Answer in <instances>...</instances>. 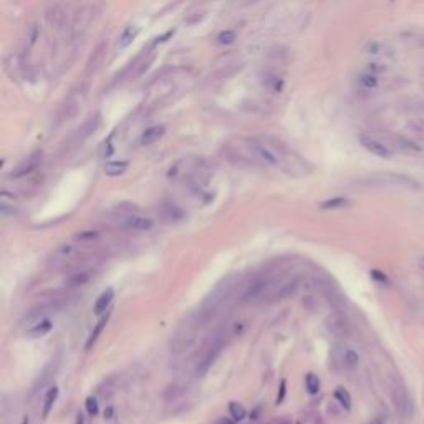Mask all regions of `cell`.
I'll return each instance as SVG.
<instances>
[{
  "label": "cell",
  "mask_w": 424,
  "mask_h": 424,
  "mask_svg": "<svg viewBox=\"0 0 424 424\" xmlns=\"http://www.w3.org/2000/svg\"><path fill=\"white\" fill-rule=\"evenodd\" d=\"M174 35V30H169V32H166L163 37H157L156 40H154V43H152V46H156L157 43H163V42H166V40H168L169 37H172Z\"/></svg>",
  "instance_id": "d6a6232c"
},
{
  "label": "cell",
  "mask_w": 424,
  "mask_h": 424,
  "mask_svg": "<svg viewBox=\"0 0 424 424\" xmlns=\"http://www.w3.org/2000/svg\"><path fill=\"white\" fill-rule=\"evenodd\" d=\"M371 275H373V278H376V280H380L381 283H388L386 275H383L380 270H371Z\"/></svg>",
  "instance_id": "836d02e7"
},
{
  "label": "cell",
  "mask_w": 424,
  "mask_h": 424,
  "mask_svg": "<svg viewBox=\"0 0 424 424\" xmlns=\"http://www.w3.org/2000/svg\"><path fill=\"white\" fill-rule=\"evenodd\" d=\"M335 400L338 401L341 404V406L344 408V409H351V396H350V393L344 388H341V386H338L336 389H335Z\"/></svg>",
  "instance_id": "d6986e66"
},
{
  "label": "cell",
  "mask_w": 424,
  "mask_h": 424,
  "mask_svg": "<svg viewBox=\"0 0 424 424\" xmlns=\"http://www.w3.org/2000/svg\"><path fill=\"white\" fill-rule=\"evenodd\" d=\"M57 398H58V388L57 386H53V388H50L48 391H46L45 400H43V409H42V417H43V419L48 417L50 411L53 408V404H55V401H57Z\"/></svg>",
  "instance_id": "9a60e30c"
},
{
  "label": "cell",
  "mask_w": 424,
  "mask_h": 424,
  "mask_svg": "<svg viewBox=\"0 0 424 424\" xmlns=\"http://www.w3.org/2000/svg\"><path fill=\"white\" fill-rule=\"evenodd\" d=\"M285 389H287V381L282 380V383H280V396L277 398V404L283 401V398H285Z\"/></svg>",
  "instance_id": "d590c367"
},
{
  "label": "cell",
  "mask_w": 424,
  "mask_h": 424,
  "mask_svg": "<svg viewBox=\"0 0 424 424\" xmlns=\"http://www.w3.org/2000/svg\"><path fill=\"white\" fill-rule=\"evenodd\" d=\"M219 424H232V422H230V421H225V419H224V421H221V422H219Z\"/></svg>",
  "instance_id": "ab89813d"
},
{
  "label": "cell",
  "mask_w": 424,
  "mask_h": 424,
  "mask_svg": "<svg viewBox=\"0 0 424 424\" xmlns=\"http://www.w3.org/2000/svg\"><path fill=\"white\" fill-rule=\"evenodd\" d=\"M154 227V221L151 217H143V216H129L124 219V229L135 230V232H146Z\"/></svg>",
  "instance_id": "52a82bcc"
},
{
  "label": "cell",
  "mask_w": 424,
  "mask_h": 424,
  "mask_svg": "<svg viewBox=\"0 0 424 424\" xmlns=\"http://www.w3.org/2000/svg\"><path fill=\"white\" fill-rule=\"evenodd\" d=\"M93 13H95V10H93V7H90V5L83 7V9L78 12V15L75 18V22H73V26H71L73 38H78V37L83 35V32L88 29V25L91 22Z\"/></svg>",
  "instance_id": "8992f818"
},
{
  "label": "cell",
  "mask_w": 424,
  "mask_h": 424,
  "mask_svg": "<svg viewBox=\"0 0 424 424\" xmlns=\"http://www.w3.org/2000/svg\"><path fill=\"white\" fill-rule=\"evenodd\" d=\"M128 161H110L104 164V172L111 177H116V176H121L128 169Z\"/></svg>",
  "instance_id": "5bb4252c"
},
{
  "label": "cell",
  "mask_w": 424,
  "mask_h": 424,
  "mask_svg": "<svg viewBox=\"0 0 424 424\" xmlns=\"http://www.w3.org/2000/svg\"><path fill=\"white\" fill-rule=\"evenodd\" d=\"M330 323H333V325H330V328L333 330L335 333H340V335H344V333H347V330H348V327H347V322L341 320V318H333V320H331Z\"/></svg>",
  "instance_id": "f1b7e54d"
},
{
  "label": "cell",
  "mask_w": 424,
  "mask_h": 424,
  "mask_svg": "<svg viewBox=\"0 0 424 424\" xmlns=\"http://www.w3.org/2000/svg\"><path fill=\"white\" fill-rule=\"evenodd\" d=\"M348 204V199L347 197H333V199H328V201H323L320 204V207L322 209H340V207H344V205Z\"/></svg>",
  "instance_id": "7402d4cb"
},
{
  "label": "cell",
  "mask_w": 424,
  "mask_h": 424,
  "mask_svg": "<svg viewBox=\"0 0 424 424\" xmlns=\"http://www.w3.org/2000/svg\"><path fill=\"white\" fill-rule=\"evenodd\" d=\"M104 51H106V45H104V43H101V45H99L98 48L95 50V53H93V55L90 57L88 63H86V71H85V75H86V76L93 75V73H95V71L98 70V66L101 65V62H103Z\"/></svg>",
  "instance_id": "30bf717a"
},
{
  "label": "cell",
  "mask_w": 424,
  "mask_h": 424,
  "mask_svg": "<svg viewBox=\"0 0 424 424\" xmlns=\"http://www.w3.org/2000/svg\"><path fill=\"white\" fill-rule=\"evenodd\" d=\"M343 360H344V364H347L350 369H355L358 364H360V356H358L356 351L351 350V348H348L347 351H344Z\"/></svg>",
  "instance_id": "603a6c76"
},
{
  "label": "cell",
  "mask_w": 424,
  "mask_h": 424,
  "mask_svg": "<svg viewBox=\"0 0 424 424\" xmlns=\"http://www.w3.org/2000/svg\"><path fill=\"white\" fill-rule=\"evenodd\" d=\"M384 422H386V417H384L383 414H378L375 417H371L366 424H384Z\"/></svg>",
  "instance_id": "e575fe53"
},
{
  "label": "cell",
  "mask_w": 424,
  "mask_h": 424,
  "mask_svg": "<svg viewBox=\"0 0 424 424\" xmlns=\"http://www.w3.org/2000/svg\"><path fill=\"white\" fill-rule=\"evenodd\" d=\"M229 411H230V416L234 417L235 421H242L245 416H247V411H245V408L242 406L241 403H235V401H232L229 404Z\"/></svg>",
  "instance_id": "484cf974"
},
{
  "label": "cell",
  "mask_w": 424,
  "mask_h": 424,
  "mask_svg": "<svg viewBox=\"0 0 424 424\" xmlns=\"http://www.w3.org/2000/svg\"><path fill=\"white\" fill-rule=\"evenodd\" d=\"M138 33H139V29L136 25H129V26H126V29L123 30V33H121V37H119V43H118V46L119 48H126V46H128L132 40H135L136 37H138Z\"/></svg>",
  "instance_id": "2e32d148"
},
{
  "label": "cell",
  "mask_w": 424,
  "mask_h": 424,
  "mask_svg": "<svg viewBox=\"0 0 424 424\" xmlns=\"http://www.w3.org/2000/svg\"><path fill=\"white\" fill-rule=\"evenodd\" d=\"M22 424H30V421H29V417H25V419L22 421Z\"/></svg>",
  "instance_id": "f35d334b"
},
{
  "label": "cell",
  "mask_w": 424,
  "mask_h": 424,
  "mask_svg": "<svg viewBox=\"0 0 424 424\" xmlns=\"http://www.w3.org/2000/svg\"><path fill=\"white\" fill-rule=\"evenodd\" d=\"M419 269H421V272L424 274V257H421V260H419Z\"/></svg>",
  "instance_id": "74e56055"
},
{
  "label": "cell",
  "mask_w": 424,
  "mask_h": 424,
  "mask_svg": "<svg viewBox=\"0 0 424 424\" xmlns=\"http://www.w3.org/2000/svg\"><path fill=\"white\" fill-rule=\"evenodd\" d=\"M63 17H65V15H63V10L60 9L58 5L51 7V9L48 10V13H46V18H48V22H50L51 25H55V26L62 25Z\"/></svg>",
  "instance_id": "44dd1931"
},
{
  "label": "cell",
  "mask_w": 424,
  "mask_h": 424,
  "mask_svg": "<svg viewBox=\"0 0 424 424\" xmlns=\"http://www.w3.org/2000/svg\"><path fill=\"white\" fill-rule=\"evenodd\" d=\"M360 144L363 146L364 149H366L368 152H371V154H375L378 157H383V159H389L391 157V149L388 148L386 144H384L383 141H380V139H376L373 136H369V135H360Z\"/></svg>",
  "instance_id": "277c9868"
},
{
  "label": "cell",
  "mask_w": 424,
  "mask_h": 424,
  "mask_svg": "<svg viewBox=\"0 0 424 424\" xmlns=\"http://www.w3.org/2000/svg\"><path fill=\"white\" fill-rule=\"evenodd\" d=\"M305 386H307V391L310 394H316L320 391V380H318V376L313 373L305 375Z\"/></svg>",
  "instance_id": "ffe728a7"
},
{
  "label": "cell",
  "mask_w": 424,
  "mask_h": 424,
  "mask_svg": "<svg viewBox=\"0 0 424 424\" xmlns=\"http://www.w3.org/2000/svg\"><path fill=\"white\" fill-rule=\"evenodd\" d=\"M98 126H99V116H93L90 118L88 121H86L82 128L78 129V138L80 139H85V138H88L90 135H93L96 129H98Z\"/></svg>",
  "instance_id": "e0dca14e"
},
{
  "label": "cell",
  "mask_w": 424,
  "mask_h": 424,
  "mask_svg": "<svg viewBox=\"0 0 424 424\" xmlns=\"http://www.w3.org/2000/svg\"><path fill=\"white\" fill-rule=\"evenodd\" d=\"M45 315H46V308L45 307H35V308H32L30 311H26V315L22 318L23 328L26 330V328L33 327L35 323L45 320Z\"/></svg>",
  "instance_id": "8fae6325"
},
{
  "label": "cell",
  "mask_w": 424,
  "mask_h": 424,
  "mask_svg": "<svg viewBox=\"0 0 424 424\" xmlns=\"http://www.w3.org/2000/svg\"><path fill=\"white\" fill-rule=\"evenodd\" d=\"M95 237H96L95 230H83L76 235V238H80V241H85V238H95Z\"/></svg>",
  "instance_id": "1f68e13d"
},
{
  "label": "cell",
  "mask_w": 424,
  "mask_h": 424,
  "mask_svg": "<svg viewBox=\"0 0 424 424\" xmlns=\"http://www.w3.org/2000/svg\"><path fill=\"white\" fill-rule=\"evenodd\" d=\"M76 424H85V417H83V414H82V413H78V414H76Z\"/></svg>",
  "instance_id": "8d00e7d4"
},
{
  "label": "cell",
  "mask_w": 424,
  "mask_h": 424,
  "mask_svg": "<svg viewBox=\"0 0 424 424\" xmlns=\"http://www.w3.org/2000/svg\"><path fill=\"white\" fill-rule=\"evenodd\" d=\"M113 298H115V290H113V288H106L103 294L96 298L95 307H93V311H95L96 315L103 313V311L108 310L110 303L113 302Z\"/></svg>",
  "instance_id": "7c38bea8"
},
{
  "label": "cell",
  "mask_w": 424,
  "mask_h": 424,
  "mask_svg": "<svg viewBox=\"0 0 424 424\" xmlns=\"http://www.w3.org/2000/svg\"><path fill=\"white\" fill-rule=\"evenodd\" d=\"M164 132H166V128L163 124H156V126H151V128L146 129L143 135H141V144L144 146H149L152 143H156L159 141L163 136H164Z\"/></svg>",
  "instance_id": "9c48e42d"
},
{
  "label": "cell",
  "mask_w": 424,
  "mask_h": 424,
  "mask_svg": "<svg viewBox=\"0 0 424 424\" xmlns=\"http://www.w3.org/2000/svg\"><path fill=\"white\" fill-rule=\"evenodd\" d=\"M85 406H86V411H88V414H90V416H96V414L99 413L98 401H96V398H95V396H88V398H86Z\"/></svg>",
  "instance_id": "f546056e"
},
{
  "label": "cell",
  "mask_w": 424,
  "mask_h": 424,
  "mask_svg": "<svg viewBox=\"0 0 424 424\" xmlns=\"http://www.w3.org/2000/svg\"><path fill=\"white\" fill-rule=\"evenodd\" d=\"M358 82H360V85L363 86V88H366V90H375L376 86H378V76L368 71V73H364V75H361Z\"/></svg>",
  "instance_id": "d4e9b609"
},
{
  "label": "cell",
  "mask_w": 424,
  "mask_h": 424,
  "mask_svg": "<svg viewBox=\"0 0 424 424\" xmlns=\"http://www.w3.org/2000/svg\"><path fill=\"white\" fill-rule=\"evenodd\" d=\"M237 40V33L234 30H224L216 37V42L219 45H230Z\"/></svg>",
  "instance_id": "4316f807"
},
{
  "label": "cell",
  "mask_w": 424,
  "mask_h": 424,
  "mask_svg": "<svg viewBox=\"0 0 424 424\" xmlns=\"http://www.w3.org/2000/svg\"><path fill=\"white\" fill-rule=\"evenodd\" d=\"M4 68L7 75L13 80H25L29 76V63L25 57L18 51H12L4 58Z\"/></svg>",
  "instance_id": "7a4b0ae2"
},
{
  "label": "cell",
  "mask_w": 424,
  "mask_h": 424,
  "mask_svg": "<svg viewBox=\"0 0 424 424\" xmlns=\"http://www.w3.org/2000/svg\"><path fill=\"white\" fill-rule=\"evenodd\" d=\"M396 146H398V149H401L404 152H409V154H416V152L421 151L419 146H417L414 141H411V139H408V138H398Z\"/></svg>",
  "instance_id": "ac0fdd59"
},
{
  "label": "cell",
  "mask_w": 424,
  "mask_h": 424,
  "mask_svg": "<svg viewBox=\"0 0 424 424\" xmlns=\"http://www.w3.org/2000/svg\"><path fill=\"white\" fill-rule=\"evenodd\" d=\"M51 328H53L51 320L45 318V320L35 323L33 327L26 328L25 333H26V336H29V338H32V340H37V338H43L45 335H48L50 331H51Z\"/></svg>",
  "instance_id": "ba28073f"
},
{
  "label": "cell",
  "mask_w": 424,
  "mask_h": 424,
  "mask_svg": "<svg viewBox=\"0 0 424 424\" xmlns=\"http://www.w3.org/2000/svg\"><path fill=\"white\" fill-rule=\"evenodd\" d=\"M391 394H393V403H394V408L398 411V414L408 419V417L413 414V403H411L406 389H404L401 384H394Z\"/></svg>",
  "instance_id": "3957f363"
},
{
  "label": "cell",
  "mask_w": 424,
  "mask_h": 424,
  "mask_svg": "<svg viewBox=\"0 0 424 424\" xmlns=\"http://www.w3.org/2000/svg\"><path fill=\"white\" fill-rule=\"evenodd\" d=\"M265 86H267L272 93H280L283 88V80L277 75L267 76V80H265Z\"/></svg>",
  "instance_id": "cb8c5ba5"
},
{
  "label": "cell",
  "mask_w": 424,
  "mask_h": 424,
  "mask_svg": "<svg viewBox=\"0 0 424 424\" xmlns=\"http://www.w3.org/2000/svg\"><path fill=\"white\" fill-rule=\"evenodd\" d=\"M108 320H110V311H108L106 315H103L101 318H99L98 323L95 325V328H93L91 335H90V338H88V341H86V344H85L86 350H90V348L93 347V343H95V341L98 340V336L101 335V331L104 330V327H106V323H108Z\"/></svg>",
  "instance_id": "4fadbf2b"
},
{
  "label": "cell",
  "mask_w": 424,
  "mask_h": 424,
  "mask_svg": "<svg viewBox=\"0 0 424 424\" xmlns=\"http://www.w3.org/2000/svg\"><path fill=\"white\" fill-rule=\"evenodd\" d=\"M38 35H40V30H38V26H37L35 23H32L30 26H26V35H25V43H26V46L35 45Z\"/></svg>",
  "instance_id": "83f0119b"
},
{
  "label": "cell",
  "mask_w": 424,
  "mask_h": 424,
  "mask_svg": "<svg viewBox=\"0 0 424 424\" xmlns=\"http://www.w3.org/2000/svg\"><path fill=\"white\" fill-rule=\"evenodd\" d=\"M42 156H43V152L42 151H35V152H32V154L25 159V161H22L15 169H13L10 172V177H25L26 174H30L32 171H35L37 169V166H40V163H42Z\"/></svg>",
  "instance_id": "5b68a950"
},
{
  "label": "cell",
  "mask_w": 424,
  "mask_h": 424,
  "mask_svg": "<svg viewBox=\"0 0 424 424\" xmlns=\"http://www.w3.org/2000/svg\"><path fill=\"white\" fill-rule=\"evenodd\" d=\"M245 149L250 154L254 161L260 163L263 166H278L282 163V154L277 146L265 141L260 138H250L245 139Z\"/></svg>",
  "instance_id": "6da1fadb"
},
{
  "label": "cell",
  "mask_w": 424,
  "mask_h": 424,
  "mask_svg": "<svg viewBox=\"0 0 424 424\" xmlns=\"http://www.w3.org/2000/svg\"><path fill=\"white\" fill-rule=\"evenodd\" d=\"M88 278H90V275L88 274H78V275H75L70 280V285L71 287H76V285H83L85 282H88Z\"/></svg>",
  "instance_id": "4dcf8cb0"
}]
</instances>
